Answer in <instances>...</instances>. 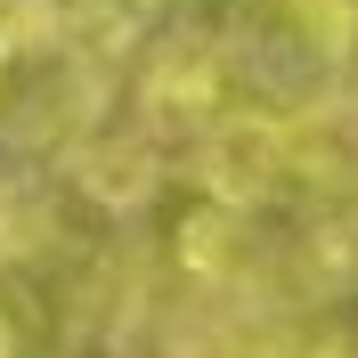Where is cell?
Returning <instances> with one entry per match:
<instances>
[{
	"mask_svg": "<svg viewBox=\"0 0 358 358\" xmlns=\"http://www.w3.org/2000/svg\"><path fill=\"white\" fill-rule=\"evenodd\" d=\"M0 358H17V326H8V310H0Z\"/></svg>",
	"mask_w": 358,
	"mask_h": 358,
	"instance_id": "277c9868",
	"label": "cell"
},
{
	"mask_svg": "<svg viewBox=\"0 0 358 358\" xmlns=\"http://www.w3.org/2000/svg\"><path fill=\"white\" fill-rule=\"evenodd\" d=\"M350 33H358L350 0H268V8H261V57H268V66L326 73V66L350 57Z\"/></svg>",
	"mask_w": 358,
	"mask_h": 358,
	"instance_id": "6da1fadb",
	"label": "cell"
},
{
	"mask_svg": "<svg viewBox=\"0 0 358 358\" xmlns=\"http://www.w3.org/2000/svg\"><path fill=\"white\" fill-rule=\"evenodd\" d=\"M212 90H220L212 66H203L196 49H179L171 66L147 73V106H155V114H203V106H212Z\"/></svg>",
	"mask_w": 358,
	"mask_h": 358,
	"instance_id": "7a4b0ae2",
	"label": "cell"
},
{
	"mask_svg": "<svg viewBox=\"0 0 358 358\" xmlns=\"http://www.w3.org/2000/svg\"><path fill=\"white\" fill-rule=\"evenodd\" d=\"M73 33H90V41H131L138 24L155 17V0H66Z\"/></svg>",
	"mask_w": 358,
	"mask_h": 358,
	"instance_id": "3957f363",
	"label": "cell"
}]
</instances>
